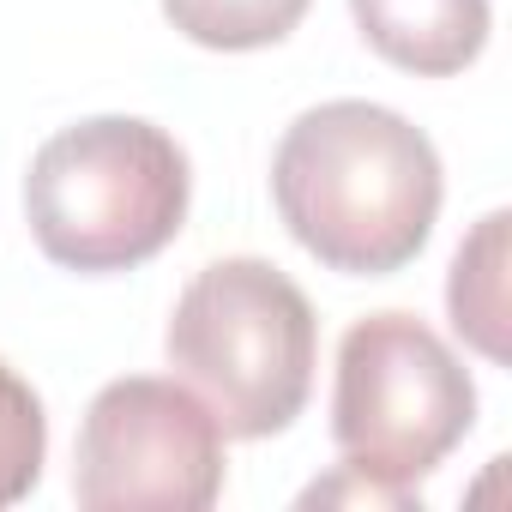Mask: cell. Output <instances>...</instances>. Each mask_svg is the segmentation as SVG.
<instances>
[{
  "instance_id": "obj_1",
  "label": "cell",
  "mask_w": 512,
  "mask_h": 512,
  "mask_svg": "<svg viewBox=\"0 0 512 512\" xmlns=\"http://www.w3.org/2000/svg\"><path fill=\"white\" fill-rule=\"evenodd\" d=\"M440 151L422 127L380 103H320L290 121L272 157L284 229L344 278H392L434 235Z\"/></svg>"
},
{
  "instance_id": "obj_2",
  "label": "cell",
  "mask_w": 512,
  "mask_h": 512,
  "mask_svg": "<svg viewBox=\"0 0 512 512\" xmlns=\"http://www.w3.org/2000/svg\"><path fill=\"white\" fill-rule=\"evenodd\" d=\"M187 151L139 115H91L61 127L25 175V217L55 266L103 278L133 272L181 235Z\"/></svg>"
},
{
  "instance_id": "obj_3",
  "label": "cell",
  "mask_w": 512,
  "mask_h": 512,
  "mask_svg": "<svg viewBox=\"0 0 512 512\" xmlns=\"http://www.w3.org/2000/svg\"><path fill=\"white\" fill-rule=\"evenodd\" d=\"M169 368L205 398L223 434L266 440L284 434L320 362V320L308 296L272 260L205 266L169 314Z\"/></svg>"
},
{
  "instance_id": "obj_4",
  "label": "cell",
  "mask_w": 512,
  "mask_h": 512,
  "mask_svg": "<svg viewBox=\"0 0 512 512\" xmlns=\"http://www.w3.org/2000/svg\"><path fill=\"white\" fill-rule=\"evenodd\" d=\"M476 386L434 326L416 314H368L338 344L332 440L344 464L416 488L470 434Z\"/></svg>"
},
{
  "instance_id": "obj_5",
  "label": "cell",
  "mask_w": 512,
  "mask_h": 512,
  "mask_svg": "<svg viewBox=\"0 0 512 512\" xmlns=\"http://www.w3.org/2000/svg\"><path fill=\"white\" fill-rule=\"evenodd\" d=\"M223 494V428L181 380H109L73 446V500L85 512H205Z\"/></svg>"
},
{
  "instance_id": "obj_6",
  "label": "cell",
  "mask_w": 512,
  "mask_h": 512,
  "mask_svg": "<svg viewBox=\"0 0 512 512\" xmlns=\"http://www.w3.org/2000/svg\"><path fill=\"white\" fill-rule=\"evenodd\" d=\"M350 13L362 43L416 79H452L488 43V0H350Z\"/></svg>"
},
{
  "instance_id": "obj_7",
  "label": "cell",
  "mask_w": 512,
  "mask_h": 512,
  "mask_svg": "<svg viewBox=\"0 0 512 512\" xmlns=\"http://www.w3.org/2000/svg\"><path fill=\"white\" fill-rule=\"evenodd\" d=\"M506 223H512L506 211H488L464 235L452 278H446L452 332L488 362H506Z\"/></svg>"
},
{
  "instance_id": "obj_8",
  "label": "cell",
  "mask_w": 512,
  "mask_h": 512,
  "mask_svg": "<svg viewBox=\"0 0 512 512\" xmlns=\"http://www.w3.org/2000/svg\"><path fill=\"white\" fill-rule=\"evenodd\" d=\"M169 25L199 43V49H223V55H247V49H272L284 43L308 0H163Z\"/></svg>"
},
{
  "instance_id": "obj_9",
  "label": "cell",
  "mask_w": 512,
  "mask_h": 512,
  "mask_svg": "<svg viewBox=\"0 0 512 512\" xmlns=\"http://www.w3.org/2000/svg\"><path fill=\"white\" fill-rule=\"evenodd\" d=\"M43 452H49L43 398L31 392L25 374H13L7 362H0V506H13V500H25L37 488Z\"/></svg>"
},
{
  "instance_id": "obj_10",
  "label": "cell",
  "mask_w": 512,
  "mask_h": 512,
  "mask_svg": "<svg viewBox=\"0 0 512 512\" xmlns=\"http://www.w3.org/2000/svg\"><path fill=\"white\" fill-rule=\"evenodd\" d=\"M302 506H416V488H398V482H380L356 464H338V476L314 482L302 494Z\"/></svg>"
}]
</instances>
